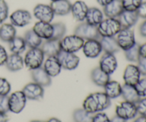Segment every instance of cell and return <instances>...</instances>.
<instances>
[{"label":"cell","mask_w":146,"mask_h":122,"mask_svg":"<svg viewBox=\"0 0 146 122\" xmlns=\"http://www.w3.org/2000/svg\"><path fill=\"white\" fill-rule=\"evenodd\" d=\"M111 106V99L104 92H96L88 95L83 103V109L91 114L103 112Z\"/></svg>","instance_id":"1"},{"label":"cell","mask_w":146,"mask_h":122,"mask_svg":"<svg viewBox=\"0 0 146 122\" xmlns=\"http://www.w3.org/2000/svg\"><path fill=\"white\" fill-rule=\"evenodd\" d=\"M101 37H115L122 29L117 18L107 17L97 26Z\"/></svg>","instance_id":"2"},{"label":"cell","mask_w":146,"mask_h":122,"mask_svg":"<svg viewBox=\"0 0 146 122\" xmlns=\"http://www.w3.org/2000/svg\"><path fill=\"white\" fill-rule=\"evenodd\" d=\"M44 57L41 48L29 49L24 56V65L31 71L40 68L44 64Z\"/></svg>","instance_id":"3"},{"label":"cell","mask_w":146,"mask_h":122,"mask_svg":"<svg viewBox=\"0 0 146 122\" xmlns=\"http://www.w3.org/2000/svg\"><path fill=\"white\" fill-rule=\"evenodd\" d=\"M84 40L75 34L72 35L64 36L60 40L61 50L69 53H76L82 49L84 44Z\"/></svg>","instance_id":"4"},{"label":"cell","mask_w":146,"mask_h":122,"mask_svg":"<svg viewBox=\"0 0 146 122\" xmlns=\"http://www.w3.org/2000/svg\"><path fill=\"white\" fill-rule=\"evenodd\" d=\"M116 41L121 49L123 51L129 49L136 44L133 30L128 28H122L116 35Z\"/></svg>","instance_id":"5"},{"label":"cell","mask_w":146,"mask_h":122,"mask_svg":"<svg viewBox=\"0 0 146 122\" xmlns=\"http://www.w3.org/2000/svg\"><path fill=\"white\" fill-rule=\"evenodd\" d=\"M74 34L82 38L84 41L89 39H99L101 38L97 27L82 22L75 29Z\"/></svg>","instance_id":"6"},{"label":"cell","mask_w":146,"mask_h":122,"mask_svg":"<svg viewBox=\"0 0 146 122\" xmlns=\"http://www.w3.org/2000/svg\"><path fill=\"white\" fill-rule=\"evenodd\" d=\"M138 114L136 104L129 101H123L115 108V114L125 121L135 118Z\"/></svg>","instance_id":"7"},{"label":"cell","mask_w":146,"mask_h":122,"mask_svg":"<svg viewBox=\"0 0 146 122\" xmlns=\"http://www.w3.org/2000/svg\"><path fill=\"white\" fill-rule=\"evenodd\" d=\"M62 69L66 70H74L78 67L80 59L74 53H69L61 50L56 56Z\"/></svg>","instance_id":"8"},{"label":"cell","mask_w":146,"mask_h":122,"mask_svg":"<svg viewBox=\"0 0 146 122\" xmlns=\"http://www.w3.org/2000/svg\"><path fill=\"white\" fill-rule=\"evenodd\" d=\"M27 97L22 91L13 92L9 97V111L14 114H19L23 111L27 104Z\"/></svg>","instance_id":"9"},{"label":"cell","mask_w":146,"mask_h":122,"mask_svg":"<svg viewBox=\"0 0 146 122\" xmlns=\"http://www.w3.org/2000/svg\"><path fill=\"white\" fill-rule=\"evenodd\" d=\"M99 68L108 75L113 74L118 68V61L115 54L104 53L100 59Z\"/></svg>","instance_id":"10"},{"label":"cell","mask_w":146,"mask_h":122,"mask_svg":"<svg viewBox=\"0 0 146 122\" xmlns=\"http://www.w3.org/2000/svg\"><path fill=\"white\" fill-rule=\"evenodd\" d=\"M33 14L38 21L48 23H51L55 16L51 6L44 4H38L35 6L33 9Z\"/></svg>","instance_id":"11"},{"label":"cell","mask_w":146,"mask_h":122,"mask_svg":"<svg viewBox=\"0 0 146 122\" xmlns=\"http://www.w3.org/2000/svg\"><path fill=\"white\" fill-rule=\"evenodd\" d=\"M84 55L89 59H95L99 57L103 51L99 39H89L84 41L82 47Z\"/></svg>","instance_id":"12"},{"label":"cell","mask_w":146,"mask_h":122,"mask_svg":"<svg viewBox=\"0 0 146 122\" xmlns=\"http://www.w3.org/2000/svg\"><path fill=\"white\" fill-rule=\"evenodd\" d=\"M9 18L11 24L17 27H24L28 25L32 19L31 13L24 9L16 10L10 15Z\"/></svg>","instance_id":"13"},{"label":"cell","mask_w":146,"mask_h":122,"mask_svg":"<svg viewBox=\"0 0 146 122\" xmlns=\"http://www.w3.org/2000/svg\"><path fill=\"white\" fill-rule=\"evenodd\" d=\"M27 99L40 100L43 98L44 94V87L35 82L27 84L22 89Z\"/></svg>","instance_id":"14"},{"label":"cell","mask_w":146,"mask_h":122,"mask_svg":"<svg viewBox=\"0 0 146 122\" xmlns=\"http://www.w3.org/2000/svg\"><path fill=\"white\" fill-rule=\"evenodd\" d=\"M141 74L138 67L134 64H128L123 72V80L125 84L135 86L141 79Z\"/></svg>","instance_id":"15"},{"label":"cell","mask_w":146,"mask_h":122,"mask_svg":"<svg viewBox=\"0 0 146 122\" xmlns=\"http://www.w3.org/2000/svg\"><path fill=\"white\" fill-rule=\"evenodd\" d=\"M43 68L51 77H55L61 73L62 67L56 57H48L43 64Z\"/></svg>","instance_id":"16"},{"label":"cell","mask_w":146,"mask_h":122,"mask_svg":"<svg viewBox=\"0 0 146 122\" xmlns=\"http://www.w3.org/2000/svg\"><path fill=\"white\" fill-rule=\"evenodd\" d=\"M32 29L42 39L48 40L52 38L53 24L51 23L38 21L35 23Z\"/></svg>","instance_id":"17"},{"label":"cell","mask_w":146,"mask_h":122,"mask_svg":"<svg viewBox=\"0 0 146 122\" xmlns=\"http://www.w3.org/2000/svg\"><path fill=\"white\" fill-rule=\"evenodd\" d=\"M138 17L136 11H128L123 10L118 17V19L122 28L131 29L138 21Z\"/></svg>","instance_id":"18"},{"label":"cell","mask_w":146,"mask_h":122,"mask_svg":"<svg viewBox=\"0 0 146 122\" xmlns=\"http://www.w3.org/2000/svg\"><path fill=\"white\" fill-rule=\"evenodd\" d=\"M41 49L47 57H56L61 50L60 40L48 39L41 44Z\"/></svg>","instance_id":"19"},{"label":"cell","mask_w":146,"mask_h":122,"mask_svg":"<svg viewBox=\"0 0 146 122\" xmlns=\"http://www.w3.org/2000/svg\"><path fill=\"white\" fill-rule=\"evenodd\" d=\"M88 7L84 1H76L71 5V12L76 21L83 22L85 21Z\"/></svg>","instance_id":"20"},{"label":"cell","mask_w":146,"mask_h":122,"mask_svg":"<svg viewBox=\"0 0 146 122\" xmlns=\"http://www.w3.org/2000/svg\"><path fill=\"white\" fill-rule=\"evenodd\" d=\"M31 77L34 82L41 87H48L51 84V77L46 72L42 67L31 71Z\"/></svg>","instance_id":"21"},{"label":"cell","mask_w":146,"mask_h":122,"mask_svg":"<svg viewBox=\"0 0 146 122\" xmlns=\"http://www.w3.org/2000/svg\"><path fill=\"white\" fill-rule=\"evenodd\" d=\"M124 10L121 0H113L104 7V13L108 18H117Z\"/></svg>","instance_id":"22"},{"label":"cell","mask_w":146,"mask_h":122,"mask_svg":"<svg viewBox=\"0 0 146 122\" xmlns=\"http://www.w3.org/2000/svg\"><path fill=\"white\" fill-rule=\"evenodd\" d=\"M71 3L68 0H56L51 1V6L55 15L65 16L71 12Z\"/></svg>","instance_id":"23"},{"label":"cell","mask_w":146,"mask_h":122,"mask_svg":"<svg viewBox=\"0 0 146 122\" xmlns=\"http://www.w3.org/2000/svg\"><path fill=\"white\" fill-rule=\"evenodd\" d=\"M5 66L9 71L12 72L20 71L24 66V58L21 57V54H11V55L8 56Z\"/></svg>","instance_id":"24"},{"label":"cell","mask_w":146,"mask_h":122,"mask_svg":"<svg viewBox=\"0 0 146 122\" xmlns=\"http://www.w3.org/2000/svg\"><path fill=\"white\" fill-rule=\"evenodd\" d=\"M104 19V13L100 9L97 7L88 8L86 16L85 21L91 25L97 27Z\"/></svg>","instance_id":"25"},{"label":"cell","mask_w":146,"mask_h":122,"mask_svg":"<svg viewBox=\"0 0 146 122\" xmlns=\"http://www.w3.org/2000/svg\"><path fill=\"white\" fill-rule=\"evenodd\" d=\"M121 96L125 101L134 103V104H136L141 98L137 92L135 86L128 85L125 84L122 86Z\"/></svg>","instance_id":"26"},{"label":"cell","mask_w":146,"mask_h":122,"mask_svg":"<svg viewBox=\"0 0 146 122\" xmlns=\"http://www.w3.org/2000/svg\"><path fill=\"white\" fill-rule=\"evenodd\" d=\"M91 78L94 84L98 87H104L110 81V75L101 70L99 67L92 70L91 73Z\"/></svg>","instance_id":"27"},{"label":"cell","mask_w":146,"mask_h":122,"mask_svg":"<svg viewBox=\"0 0 146 122\" xmlns=\"http://www.w3.org/2000/svg\"><path fill=\"white\" fill-rule=\"evenodd\" d=\"M104 93L109 97L111 99H116L121 96L122 92V86L119 82L116 81H111L110 80L105 86H104Z\"/></svg>","instance_id":"28"},{"label":"cell","mask_w":146,"mask_h":122,"mask_svg":"<svg viewBox=\"0 0 146 122\" xmlns=\"http://www.w3.org/2000/svg\"><path fill=\"white\" fill-rule=\"evenodd\" d=\"M99 41L104 52L115 54L120 50L115 37H101Z\"/></svg>","instance_id":"29"},{"label":"cell","mask_w":146,"mask_h":122,"mask_svg":"<svg viewBox=\"0 0 146 122\" xmlns=\"http://www.w3.org/2000/svg\"><path fill=\"white\" fill-rule=\"evenodd\" d=\"M17 35L15 27L11 24H1L0 26V39L4 42H9Z\"/></svg>","instance_id":"30"},{"label":"cell","mask_w":146,"mask_h":122,"mask_svg":"<svg viewBox=\"0 0 146 122\" xmlns=\"http://www.w3.org/2000/svg\"><path fill=\"white\" fill-rule=\"evenodd\" d=\"M24 41L29 49L39 48L42 44V39L40 38L33 29L28 30L24 34Z\"/></svg>","instance_id":"31"},{"label":"cell","mask_w":146,"mask_h":122,"mask_svg":"<svg viewBox=\"0 0 146 122\" xmlns=\"http://www.w3.org/2000/svg\"><path fill=\"white\" fill-rule=\"evenodd\" d=\"M9 47L12 54H21L25 51L27 45L23 37L16 36L11 41L9 42Z\"/></svg>","instance_id":"32"},{"label":"cell","mask_w":146,"mask_h":122,"mask_svg":"<svg viewBox=\"0 0 146 122\" xmlns=\"http://www.w3.org/2000/svg\"><path fill=\"white\" fill-rule=\"evenodd\" d=\"M94 115L84 109H76L73 113V119L75 122H92Z\"/></svg>","instance_id":"33"},{"label":"cell","mask_w":146,"mask_h":122,"mask_svg":"<svg viewBox=\"0 0 146 122\" xmlns=\"http://www.w3.org/2000/svg\"><path fill=\"white\" fill-rule=\"evenodd\" d=\"M139 44L136 43L131 49L126 50V51H124L125 57L128 61H131V62H138L139 59L141 58L139 53Z\"/></svg>","instance_id":"34"},{"label":"cell","mask_w":146,"mask_h":122,"mask_svg":"<svg viewBox=\"0 0 146 122\" xmlns=\"http://www.w3.org/2000/svg\"><path fill=\"white\" fill-rule=\"evenodd\" d=\"M53 24L52 39L61 40L65 36L66 32V27L65 24L61 22H57Z\"/></svg>","instance_id":"35"},{"label":"cell","mask_w":146,"mask_h":122,"mask_svg":"<svg viewBox=\"0 0 146 122\" xmlns=\"http://www.w3.org/2000/svg\"><path fill=\"white\" fill-rule=\"evenodd\" d=\"M124 10L128 11H136L143 0H121Z\"/></svg>","instance_id":"36"},{"label":"cell","mask_w":146,"mask_h":122,"mask_svg":"<svg viewBox=\"0 0 146 122\" xmlns=\"http://www.w3.org/2000/svg\"><path fill=\"white\" fill-rule=\"evenodd\" d=\"M11 91V84L5 78L0 77V96H8Z\"/></svg>","instance_id":"37"},{"label":"cell","mask_w":146,"mask_h":122,"mask_svg":"<svg viewBox=\"0 0 146 122\" xmlns=\"http://www.w3.org/2000/svg\"><path fill=\"white\" fill-rule=\"evenodd\" d=\"M9 16V7L5 0H0V24H2Z\"/></svg>","instance_id":"38"},{"label":"cell","mask_w":146,"mask_h":122,"mask_svg":"<svg viewBox=\"0 0 146 122\" xmlns=\"http://www.w3.org/2000/svg\"><path fill=\"white\" fill-rule=\"evenodd\" d=\"M137 92L141 97H146V77L141 78L135 86Z\"/></svg>","instance_id":"39"},{"label":"cell","mask_w":146,"mask_h":122,"mask_svg":"<svg viewBox=\"0 0 146 122\" xmlns=\"http://www.w3.org/2000/svg\"><path fill=\"white\" fill-rule=\"evenodd\" d=\"M9 111L8 96H0V113L7 114Z\"/></svg>","instance_id":"40"},{"label":"cell","mask_w":146,"mask_h":122,"mask_svg":"<svg viewBox=\"0 0 146 122\" xmlns=\"http://www.w3.org/2000/svg\"><path fill=\"white\" fill-rule=\"evenodd\" d=\"M138 113L142 116H146V97H143L136 103Z\"/></svg>","instance_id":"41"},{"label":"cell","mask_w":146,"mask_h":122,"mask_svg":"<svg viewBox=\"0 0 146 122\" xmlns=\"http://www.w3.org/2000/svg\"><path fill=\"white\" fill-rule=\"evenodd\" d=\"M92 122H110V119L105 113L99 112L94 115Z\"/></svg>","instance_id":"42"},{"label":"cell","mask_w":146,"mask_h":122,"mask_svg":"<svg viewBox=\"0 0 146 122\" xmlns=\"http://www.w3.org/2000/svg\"><path fill=\"white\" fill-rule=\"evenodd\" d=\"M137 67H138L141 75L146 76V59L141 57L138 61Z\"/></svg>","instance_id":"43"},{"label":"cell","mask_w":146,"mask_h":122,"mask_svg":"<svg viewBox=\"0 0 146 122\" xmlns=\"http://www.w3.org/2000/svg\"><path fill=\"white\" fill-rule=\"evenodd\" d=\"M8 54L3 46L0 45V67L3 65H5V63L8 58Z\"/></svg>","instance_id":"44"},{"label":"cell","mask_w":146,"mask_h":122,"mask_svg":"<svg viewBox=\"0 0 146 122\" xmlns=\"http://www.w3.org/2000/svg\"><path fill=\"white\" fill-rule=\"evenodd\" d=\"M138 17L146 19V1H143L136 10Z\"/></svg>","instance_id":"45"},{"label":"cell","mask_w":146,"mask_h":122,"mask_svg":"<svg viewBox=\"0 0 146 122\" xmlns=\"http://www.w3.org/2000/svg\"><path fill=\"white\" fill-rule=\"evenodd\" d=\"M139 33L141 37L146 38V20L140 25Z\"/></svg>","instance_id":"46"},{"label":"cell","mask_w":146,"mask_h":122,"mask_svg":"<svg viewBox=\"0 0 146 122\" xmlns=\"http://www.w3.org/2000/svg\"><path fill=\"white\" fill-rule=\"evenodd\" d=\"M140 57L146 59V42L141 44L139 47Z\"/></svg>","instance_id":"47"},{"label":"cell","mask_w":146,"mask_h":122,"mask_svg":"<svg viewBox=\"0 0 146 122\" xmlns=\"http://www.w3.org/2000/svg\"><path fill=\"white\" fill-rule=\"evenodd\" d=\"M127 121H125V120H124L123 119L121 118V117H119L118 116L115 115V117H113L111 119H110V122H126Z\"/></svg>","instance_id":"48"},{"label":"cell","mask_w":146,"mask_h":122,"mask_svg":"<svg viewBox=\"0 0 146 122\" xmlns=\"http://www.w3.org/2000/svg\"><path fill=\"white\" fill-rule=\"evenodd\" d=\"M97 2L100 4L102 7H105L106 5L108 4L109 3H111V1H113V0H96Z\"/></svg>","instance_id":"49"},{"label":"cell","mask_w":146,"mask_h":122,"mask_svg":"<svg viewBox=\"0 0 146 122\" xmlns=\"http://www.w3.org/2000/svg\"><path fill=\"white\" fill-rule=\"evenodd\" d=\"M9 117L7 114L0 113V122H8Z\"/></svg>","instance_id":"50"},{"label":"cell","mask_w":146,"mask_h":122,"mask_svg":"<svg viewBox=\"0 0 146 122\" xmlns=\"http://www.w3.org/2000/svg\"><path fill=\"white\" fill-rule=\"evenodd\" d=\"M133 122H146V116H142L138 117Z\"/></svg>","instance_id":"51"},{"label":"cell","mask_w":146,"mask_h":122,"mask_svg":"<svg viewBox=\"0 0 146 122\" xmlns=\"http://www.w3.org/2000/svg\"><path fill=\"white\" fill-rule=\"evenodd\" d=\"M46 122H61V121L56 118H51L50 119H48Z\"/></svg>","instance_id":"52"},{"label":"cell","mask_w":146,"mask_h":122,"mask_svg":"<svg viewBox=\"0 0 146 122\" xmlns=\"http://www.w3.org/2000/svg\"><path fill=\"white\" fill-rule=\"evenodd\" d=\"M31 122H44V121H40V120H34V121H31Z\"/></svg>","instance_id":"53"},{"label":"cell","mask_w":146,"mask_h":122,"mask_svg":"<svg viewBox=\"0 0 146 122\" xmlns=\"http://www.w3.org/2000/svg\"><path fill=\"white\" fill-rule=\"evenodd\" d=\"M51 1H56V0H51Z\"/></svg>","instance_id":"54"}]
</instances>
